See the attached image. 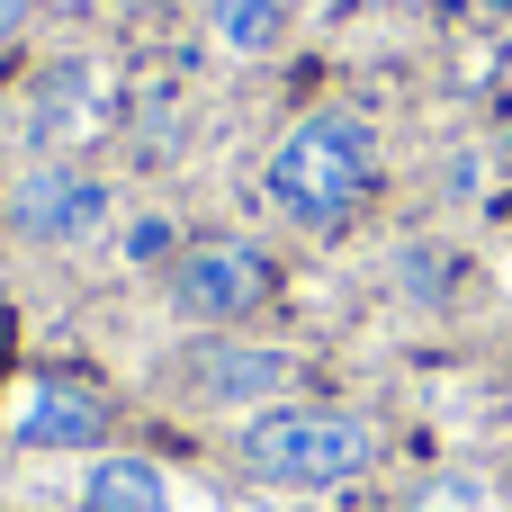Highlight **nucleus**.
I'll return each instance as SVG.
<instances>
[{
	"label": "nucleus",
	"mask_w": 512,
	"mask_h": 512,
	"mask_svg": "<svg viewBox=\"0 0 512 512\" xmlns=\"http://www.w3.org/2000/svg\"><path fill=\"white\" fill-rule=\"evenodd\" d=\"M234 450H243V468H252V477H270V486H297V495H333V486H351V477L378 459V432H369L351 405L279 396V405L243 414Z\"/></svg>",
	"instance_id": "f257e3e1"
},
{
	"label": "nucleus",
	"mask_w": 512,
	"mask_h": 512,
	"mask_svg": "<svg viewBox=\"0 0 512 512\" xmlns=\"http://www.w3.org/2000/svg\"><path fill=\"white\" fill-rule=\"evenodd\" d=\"M369 180H378V135H369V117H351V108H324V117H306V126H288L279 135V153H270V207L288 216V225H342L360 198H369Z\"/></svg>",
	"instance_id": "f03ea898"
},
{
	"label": "nucleus",
	"mask_w": 512,
	"mask_h": 512,
	"mask_svg": "<svg viewBox=\"0 0 512 512\" xmlns=\"http://www.w3.org/2000/svg\"><path fill=\"white\" fill-rule=\"evenodd\" d=\"M108 216H117V189H108L99 171H81V162H27V171L9 180V225H18L27 243H45V252L99 243Z\"/></svg>",
	"instance_id": "7ed1b4c3"
},
{
	"label": "nucleus",
	"mask_w": 512,
	"mask_h": 512,
	"mask_svg": "<svg viewBox=\"0 0 512 512\" xmlns=\"http://www.w3.org/2000/svg\"><path fill=\"white\" fill-rule=\"evenodd\" d=\"M270 288H279L270 252H252V243H234V234L189 243V252L171 261V306H180L189 324H207V333H225V324L261 315V306H270Z\"/></svg>",
	"instance_id": "20e7f679"
},
{
	"label": "nucleus",
	"mask_w": 512,
	"mask_h": 512,
	"mask_svg": "<svg viewBox=\"0 0 512 512\" xmlns=\"http://www.w3.org/2000/svg\"><path fill=\"white\" fill-rule=\"evenodd\" d=\"M288 378H297V360H288L279 342H207V351L189 360V387H198L207 405H243V414L279 405Z\"/></svg>",
	"instance_id": "39448f33"
},
{
	"label": "nucleus",
	"mask_w": 512,
	"mask_h": 512,
	"mask_svg": "<svg viewBox=\"0 0 512 512\" xmlns=\"http://www.w3.org/2000/svg\"><path fill=\"white\" fill-rule=\"evenodd\" d=\"M108 396L90 387V378H45L27 405H18V441L27 450H99L108 441Z\"/></svg>",
	"instance_id": "423d86ee"
},
{
	"label": "nucleus",
	"mask_w": 512,
	"mask_h": 512,
	"mask_svg": "<svg viewBox=\"0 0 512 512\" xmlns=\"http://www.w3.org/2000/svg\"><path fill=\"white\" fill-rule=\"evenodd\" d=\"M81 504H90V512H180V504H171V486H162V468H153V459H126V450L90 468Z\"/></svg>",
	"instance_id": "0eeeda50"
},
{
	"label": "nucleus",
	"mask_w": 512,
	"mask_h": 512,
	"mask_svg": "<svg viewBox=\"0 0 512 512\" xmlns=\"http://www.w3.org/2000/svg\"><path fill=\"white\" fill-rule=\"evenodd\" d=\"M207 18H216V36L234 54H270L279 27H288V0H207Z\"/></svg>",
	"instance_id": "6e6552de"
},
{
	"label": "nucleus",
	"mask_w": 512,
	"mask_h": 512,
	"mask_svg": "<svg viewBox=\"0 0 512 512\" xmlns=\"http://www.w3.org/2000/svg\"><path fill=\"white\" fill-rule=\"evenodd\" d=\"M405 512H495V486L486 477H432Z\"/></svg>",
	"instance_id": "1a4fd4ad"
},
{
	"label": "nucleus",
	"mask_w": 512,
	"mask_h": 512,
	"mask_svg": "<svg viewBox=\"0 0 512 512\" xmlns=\"http://www.w3.org/2000/svg\"><path fill=\"white\" fill-rule=\"evenodd\" d=\"M18 18H27V0H0V45L18 36Z\"/></svg>",
	"instance_id": "9d476101"
}]
</instances>
